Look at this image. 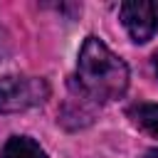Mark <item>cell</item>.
<instances>
[{
  "mask_svg": "<svg viewBox=\"0 0 158 158\" xmlns=\"http://www.w3.org/2000/svg\"><path fill=\"white\" fill-rule=\"evenodd\" d=\"M74 86L96 104L116 101L128 89V64L114 54L99 37L89 35L79 49Z\"/></svg>",
  "mask_w": 158,
  "mask_h": 158,
  "instance_id": "cell-1",
  "label": "cell"
},
{
  "mask_svg": "<svg viewBox=\"0 0 158 158\" xmlns=\"http://www.w3.org/2000/svg\"><path fill=\"white\" fill-rule=\"evenodd\" d=\"M49 99V84L44 77L5 74L0 77V114H17L40 106Z\"/></svg>",
  "mask_w": 158,
  "mask_h": 158,
  "instance_id": "cell-2",
  "label": "cell"
},
{
  "mask_svg": "<svg viewBox=\"0 0 158 158\" xmlns=\"http://www.w3.org/2000/svg\"><path fill=\"white\" fill-rule=\"evenodd\" d=\"M121 22L136 44L148 42L158 32V0H131L118 7Z\"/></svg>",
  "mask_w": 158,
  "mask_h": 158,
  "instance_id": "cell-3",
  "label": "cell"
},
{
  "mask_svg": "<svg viewBox=\"0 0 158 158\" xmlns=\"http://www.w3.org/2000/svg\"><path fill=\"white\" fill-rule=\"evenodd\" d=\"M0 158H47V153L30 136H10L0 148Z\"/></svg>",
  "mask_w": 158,
  "mask_h": 158,
  "instance_id": "cell-4",
  "label": "cell"
},
{
  "mask_svg": "<svg viewBox=\"0 0 158 158\" xmlns=\"http://www.w3.org/2000/svg\"><path fill=\"white\" fill-rule=\"evenodd\" d=\"M126 116L131 118V123L136 128H141L148 136L158 138V104H146V101L131 104L126 109Z\"/></svg>",
  "mask_w": 158,
  "mask_h": 158,
  "instance_id": "cell-5",
  "label": "cell"
},
{
  "mask_svg": "<svg viewBox=\"0 0 158 158\" xmlns=\"http://www.w3.org/2000/svg\"><path fill=\"white\" fill-rule=\"evenodd\" d=\"M10 49V37H7V32H5V27L0 25V57L5 54Z\"/></svg>",
  "mask_w": 158,
  "mask_h": 158,
  "instance_id": "cell-6",
  "label": "cell"
},
{
  "mask_svg": "<svg viewBox=\"0 0 158 158\" xmlns=\"http://www.w3.org/2000/svg\"><path fill=\"white\" fill-rule=\"evenodd\" d=\"M141 158H158V148H148V151H146Z\"/></svg>",
  "mask_w": 158,
  "mask_h": 158,
  "instance_id": "cell-7",
  "label": "cell"
},
{
  "mask_svg": "<svg viewBox=\"0 0 158 158\" xmlns=\"http://www.w3.org/2000/svg\"><path fill=\"white\" fill-rule=\"evenodd\" d=\"M151 64H153V72L158 74V52H153V57H151Z\"/></svg>",
  "mask_w": 158,
  "mask_h": 158,
  "instance_id": "cell-8",
  "label": "cell"
}]
</instances>
